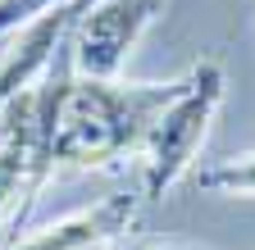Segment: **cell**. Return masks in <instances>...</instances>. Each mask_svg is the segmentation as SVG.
Instances as JSON below:
<instances>
[{
	"label": "cell",
	"instance_id": "cell-1",
	"mask_svg": "<svg viewBox=\"0 0 255 250\" xmlns=\"http://www.w3.org/2000/svg\"><path fill=\"white\" fill-rule=\"evenodd\" d=\"M182 91L178 82H119V78H69L50 123L55 164H114L146 146L159 109Z\"/></svg>",
	"mask_w": 255,
	"mask_h": 250
},
{
	"label": "cell",
	"instance_id": "cell-2",
	"mask_svg": "<svg viewBox=\"0 0 255 250\" xmlns=\"http://www.w3.org/2000/svg\"><path fill=\"white\" fill-rule=\"evenodd\" d=\"M219 105H223V69L214 59H205L182 78V91L159 109L155 128L141 146V196L146 200H159L178 177L191 173Z\"/></svg>",
	"mask_w": 255,
	"mask_h": 250
},
{
	"label": "cell",
	"instance_id": "cell-3",
	"mask_svg": "<svg viewBox=\"0 0 255 250\" xmlns=\"http://www.w3.org/2000/svg\"><path fill=\"white\" fill-rule=\"evenodd\" d=\"M164 0H96L78 14L69 32V55L78 78H119L128 50L150 27Z\"/></svg>",
	"mask_w": 255,
	"mask_h": 250
},
{
	"label": "cell",
	"instance_id": "cell-4",
	"mask_svg": "<svg viewBox=\"0 0 255 250\" xmlns=\"http://www.w3.org/2000/svg\"><path fill=\"white\" fill-rule=\"evenodd\" d=\"M137 223V196H110L91 209H78L59 223H46L37 232H27L18 241H9L5 250H105L114 246L128 228Z\"/></svg>",
	"mask_w": 255,
	"mask_h": 250
},
{
	"label": "cell",
	"instance_id": "cell-5",
	"mask_svg": "<svg viewBox=\"0 0 255 250\" xmlns=\"http://www.w3.org/2000/svg\"><path fill=\"white\" fill-rule=\"evenodd\" d=\"M201 191H219V196H255V155H237L196 173Z\"/></svg>",
	"mask_w": 255,
	"mask_h": 250
},
{
	"label": "cell",
	"instance_id": "cell-6",
	"mask_svg": "<svg viewBox=\"0 0 255 250\" xmlns=\"http://www.w3.org/2000/svg\"><path fill=\"white\" fill-rule=\"evenodd\" d=\"M59 5H73V0H0V37L18 32V27H27L32 18H41Z\"/></svg>",
	"mask_w": 255,
	"mask_h": 250
},
{
	"label": "cell",
	"instance_id": "cell-7",
	"mask_svg": "<svg viewBox=\"0 0 255 250\" xmlns=\"http://www.w3.org/2000/svg\"><path fill=\"white\" fill-rule=\"evenodd\" d=\"M150 250H187V246H150Z\"/></svg>",
	"mask_w": 255,
	"mask_h": 250
}]
</instances>
